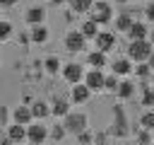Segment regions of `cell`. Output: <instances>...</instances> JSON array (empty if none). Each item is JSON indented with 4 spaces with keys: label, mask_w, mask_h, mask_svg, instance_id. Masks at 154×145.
Listing matches in <instances>:
<instances>
[{
    "label": "cell",
    "mask_w": 154,
    "mask_h": 145,
    "mask_svg": "<svg viewBox=\"0 0 154 145\" xmlns=\"http://www.w3.org/2000/svg\"><path fill=\"white\" fill-rule=\"evenodd\" d=\"M77 138H79V143H91V140H94V138L87 133V128H84V130H79V133H77Z\"/></svg>",
    "instance_id": "d6a6232c"
},
{
    "label": "cell",
    "mask_w": 154,
    "mask_h": 145,
    "mask_svg": "<svg viewBox=\"0 0 154 145\" xmlns=\"http://www.w3.org/2000/svg\"><path fill=\"white\" fill-rule=\"evenodd\" d=\"M103 72H101V68H94V70H89L87 75H84V85L91 89V92H101L103 89Z\"/></svg>",
    "instance_id": "5b68a950"
},
{
    "label": "cell",
    "mask_w": 154,
    "mask_h": 145,
    "mask_svg": "<svg viewBox=\"0 0 154 145\" xmlns=\"http://www.w3.org/2000/svg\"><path fill=\"white\" fill-rule=\"evenodd\" d=\"M63 126H65V130H70V133H79V130L87 128V116H84L82 111H67Z\"/></svg>",
    "instance_id": "7a4b0ae2"
},
{
    "label": "cell",
    "mask_w": 154,
    "mask_h": 145,
    "mask_svg": "<svg viewBox=\"0 0 154 145\" xmlns=\"http://www.w3.org/2000/svg\"><path fill=\"white\" fill-rule=\"evenodd\" d=\"M89 94H91V89H89L87 85L75 82V87H72V102H75V104H84V102L89 99Z\"/></svg>",
    "instance_id": "9c48e42d"
},
{
    "label": "cell",
    "mask_w": 154,
    "mask_h": 145,
    "mask_svg": "<svg viewBox=\"0 0 154 145\" xmlns=\"http://www.w3.org/2000/svg\"><path fill=\"white\" fill-rule=\"evenodd\" d=\"M144 14H147V19H149V22H154V2H149V0H147V7H144Z\"/></svg>",
    "instance_id": "4dcf8cb0"
},
{
    "label": "cell",
    "mask_w": 154,
    "mask_h": 145,
    "mask_svg": "<svg viewBox=\"0 0 154 145\" xmlns=\"http://www.w3.org/2000/svg\"><path fill=\"white\" fill-rule=\"evenodd\" d=\"M55 2H63V0H55Z\"/></svg>",
    "instance_id": "f35d334b"
},
{
    "label": "cell",
    "mask_w": 154,
    "mask_h": 145,
    "mask_svg": "<svg viewBox=\"0 0 154 145\" xmlns=\"http://www.w3.org/2000/svg\"><path fill=\"white\" fill-rule=\"evenodd\" d=\"M94 41H96V48H99V51L108 53V51L116 46V34H111V31H96Z\"/></svg>",
    "instance_id": "8992f818"
},
{
    "label": "cell",
    "mask_w": 154,
    "mask_h": 145,
    "mask_svg": "<svg viewBox=\"0 0 154 145\" xmlns=\"http://www.w3.org/2000/svg\"><path fill=\"white\" fill-rule=\"evenodd\" d=\"M103 89H108V92H116V89H118V75H116V72L103 77Z\"/></svg>",
    "instance_id": "4316f807"
},
{
    "label": "cell",
    "mask_w": 154,
    "mask_h": 145,
    "mask_svg": "<svg viewBox=\"0 0 154 145\" xmlns=\"http://www.w3.org/2000/svg\"><path fill=\"white\" fill-rule=\"evenodd\" d=\"M113 130L118 135H125V116H123L120 109H116V126H113Z\"/></svg>",
    "instance_id": "603a6c76"
},
{
    "label": "cell",
    "mask_w": 154,
    "mask_h": 145,
    "mask_svg": "<svg viewBox=\"0 0 154 145\" xmlns=\"http://www.w3.org/2000/svg\"><path fill=\"white\" fill-rule=\"evenodd\" d=\"M91 19L96 22V24H106V22H111V17H113V10H111V5L108 2H103V0H99L96 5H91Z\"/></svg>",
    "instance_id": "3957f363"
},
{
    "label": "cell",
    "mask_w": 154,
    "mask_h": 145,
    "mask_svg": "<svg viewBox=\"0 0 154 145\" xmlns=\"http://www.w3.org/2000/svg\"><path fill=\"white\" fill-rule=\"evenodd\" d=\"M152 94H154V87H152Z\"/></svg>",
    "instance_id": "ab89813d"
},
{
    "label": "cell",
    "mask_w": 154,
    "mask_h": 145,
    "mask_svg": "<svg viewBox=\"0 0 154 145\" xmlns=\"http://www.w3.org/2000/svg\"><path fill=\"white\" fill-rule=\"evenodd\" d=\"M152 51L154 48H152V44L147 39H132L130 46H128V58L135 60V63H140V60H147Z\"/></svg>",
    "instance_id": "6da1fadb"
},
{
    "label": "cell",
    "mask_w": 154,
    "mask_h": 145,
    "mask_svg": "<svg viewBox=\"0 0 154 145\" xmlns=\"http://www.w3.org/2000/svg\"><path fill=\"white\" fill-rule=\"evenodd\" d=\"M128 34H130V39H147V27L142 22H132Z\"/></svg>",
    "instance_id": "2e32d148"
},
{
    "label": "cell",
    "mask_w": 154,
    "mask_h": 145,
    "mask_svg": "<svg viewBox=\"0 0 154 145\" xmlns=\"http://www.w3.org/2000/svg\"><path fill=\"white\" fill-rule=\"evenodd\" d=\"M149 77H152V82H154V68H152V75H149Z\"/></svg>",
    "instance_id": "d590c367"
},
{
    "label": "cell",
    "mask_w": 154,
    "mask_h": 145,
    "mask_svg": "<svg viewBox=\"0 0 154 145\" xmlns=\"http://www.w3.org/2000/svg\"><path fill=\"white\" fill-rule=\"evenodd\" d=\"M132 70H135V75H137V77H142V80L152 75V65H149L147 60H140V63H137V68H132Z\"/></svg>",
    "instance_id": "7402d4cb"
},
{
    "label": "cell",
    "mask_w": 154,
    "mask_h": 145,
    "mask_svg": "<svg viewBox=\"0 0 154 145\" xmlns=\"http://www.w3.org/2000/svg\"><path fill=\"white\" fill-rule=\"evenodd\" d=\"M67 2H70V7L75 12H89L91 5H94V0H67Z\"/></svg>",
    "instance_id": "ffe728a7"
},
{
    "label": "cell",
    "mask_w": 154,
    "mask_h": 145,
    "mask_svg": "<svg viewBox=\"0 0 154 145\" xmlns=\"http://www.w3.org/2000/svg\"><path fill=\"white\" fill-rule=\"evenodd\" d=\"M113 72L120 77V75H130L132 72V63H130V58H118V60H113Z\"/></svg>",
    "instance_id": "30bf717a"
},
{
    "label": "cell",
    "mask_w": 154,
    "mask_h": 145,
    "mask_svg": "<svg viewBox=\"0 0 154 145\" xmlns=\"http://www.w3.org/2000/svg\"><path fill=\"white\" fill-rule=\"evenodd\" d=\"M116 94H118L120 99H130V97L135 94V85H132L130 80H123V82H118V89H116Z\"/></svg>",
    "instance_id": "7c38bea8"
},
{
    "label": "cell",
    "mask_w": 154,
    "mask_h": 145,
    "mask_svg": "<svg viewBox=\"0 0 154 145\" xmlns=\"http://www.w3.org/2000/svg\"><path fill=\"white\" fill-rule=\"evenodd\" d=\"M48 114H51V109H48L46 102H34V104H31V116H34V118H43V116H48Z\"/></svg>",
    "instance_id": "ac0fdd59"
},
{
    "label": "cell",
    "mask_w": 154,
    "mask_h": 145,
    "mask_svg": "<svg viewBox=\"0 0 154 145\" xmlns=\"http://www.w3.org/2000/svg\"><path fill=\"white\" fill-rule=\"evenodd\" d=\"M17 0H0V5H5V7H10V5H14Z\"/></svg>",
    "instance_id": "836d02e7"
},
{
    "label": "cell",
    "mask_w": 154,
    "mask_h": 145,
    "mask_svg": "<svg viewBox=\"0 0 154 145\" xmlns=\"http://www.w3.org/2000/svg\"><path fill=\"white\" fill-rule=\"evenodd\" d=\"M87 60H89V65H91V68H106V53H103V51H99V48H96V51H91Z\"/></svg>",
    "instance_id": "9a60e30c"
},
{
    "label": "cell",
    "mask_w": 154,
    "mask_h": 145,
    "mask_svg": "<svg viewBox=\"0 0 154 145\" xmlns=\"http://www.w3.org/2000/svg\"><path fill=\"white\" fill-rule=\"evenodd\" d=\"M48 39V29L43 27V22L41 24H31V41L34 44H43Z\"/></svg>",
    "instance_id": "8fae6325"
},
{
    "label": "cell",
    "mask_w": 154,
    "mask_h": 145,
    "mask_svg": "<svg viewBox=\"0 0 154 145\" xmlns=\"http://www.w3.org/2000/svg\"><path fill=\"white\" fill-rule=\"evenodd\" d=\"M79 31H82L87 39H94V36H96V31H99V24H96L94 19H87V22L82 24V29H79Z\"/></svg>",
    "instance_id": "d6986e66"
},
{
    "label": "cell",
    "mask_w": 154,
    "mask_h": 145,
    "mask_svg": "<svg viewBox=\"0 0 154 145\" xmlns=\"http://www.w3.org/2000/svg\"><path fill=\"white\" fill-rule=\"evenodd\" d=\"M147 63H149V65H152V68H154V51H152V53H149V58H147Z\"/></svg>",
    "instance_id": "e575fe53"
},
{
    "label": "cell",
    "mask_w": 154,
    "mask_h": 145,
    "mask_svg": "<svg viewBox=\"0 0 154 145\" xmlns=\"http://www.w3.org/2000/svg\"><path fill=\"white\" fill-rule=\"evenodd\" d=\"M43 68L51 72V75H55L58 70H60V60L55 58V56H51V58H46V63H43Z\"/></svg>",
    "instance_id": "484cf974"
},
{
    "label": "cell",
    "mask_w": 154,
    "mask_h": 145,
    "mask_svg": "<svg viewBox=\"0 0 154 145\" xmlns=\"http://www.w3.org/2000/svg\"><path fill=\"white\" fill-rule=\"evenodd\" d=\"M63 77H65L70 85H75V82H82L84 70H82V65H79V63H67V65L63 68Z\"/></svg>",
    "instance_id": "52a82bcc"
},
{
    "label": "cell",
    "mask_w": 154,
    "mask_h": 145,
    "mask_svg": "<svg viewBox=\"0 0 154 145\" xmlns=\"http://www.w3.org/2000/svg\"><path fill=\"white\" fill-rule=\"evenodd\" d=\"M70 111V104L65 102V99H55L53 102V109H51V114H55V116H65Z\"/></svg>",
    "instance_id": "44dd1931"
},
{
    "label": "cell",
    "mask_w": 154,
    "mask_h": 145,
    "mask_svg": "<svg viewBox=\"0 0 154 145\" xmlns=\"http://www.w3.org/2000/svg\"><path fill=\"white\" fill-rule=\"evenodd\" d=\"M142 2H147V0H142Z\"/></svg>",
    "instance_id": "60d3db41"
},
{
    "label": "cell",
    "mask_w": 154,
    "mask_h": 145,
    "mask_svg": "<svg viewBox=\"0 0 154 145\" xmlns=\"http://www.w3.org/2000/svg\"><path fill=\"white\" fill-rule=\"evenodd\" d=\"M118 2H130V0H118Z\"/></svg>",
    "instance_id": "8d00e7d4"
},
{
    "label": "cell",
    "mask_w": 154,
    "mask_h": 145,
    "mask_svg": "<svg viewBox=\"0 0 154 145\" xmlns=\"http://www.w3.org/2000/svg\"><path fill=\"white\" fill-rule=\"evenodd\" d=\"M152 140H154V130H152Z\"/></svg>",
    "instance_id": "74e56055"
},
{
    "label": "cell",
    "mask_w": 154,
    "mask_h": 145,
    "mask_svg": "<svg viewBox=\"0 0 154 145\" xmlns=\"http://www.w3.org/2000/svg\"><path fill=\"white\" fill-rule=\"evenodd\" d=\"M10 34H12V24L10 22H0V41H5Z\"/></svg>",
    "instance_id": "f1b7e54d"
},
{
    "label": "cell",
    "mask_w": 154,
    "mask_h": 145,
    "mask_svg": "<svg viewBox=\"0 0 154 145\" xmlns=\"http://www.w3.org/2000/svg\"><path fill=\"white\" fill-rule=\"evenodd\" d=\"M46 19V10L43 7H31L29 12H26V22L29 24H41Z\"/></svg>",
    "instance_id": "5bb4252c"
},
{
    "label": "cell",
    "mask_w": 154,
    "mask_h": 145,
    "mask_svg": "<svg viewBox=\"0 0 154 145\" xmlns=\"http://www.w3.org/2000/svg\"><path fill=\"white\" fill-rule=\"evenodd\" d=\"M142 104H144V106H154V94H152V87H144V94H142Z\"/></svg>",
    "instance_id": "83f0119b"
},
{
    "label": "cell",
    "mask_w": 154,
    "mask_h": 145,
    "mask_svg": "<svg viewBox=\"0 0 154 145\" xmlns=\"http://www.w3.org/2000/svg\"><path fill=\"white\" fill-rule=\"evenodd\" d=\"M130 24H132V19H130V14H128V12H123V14L116 19V29H120V31H128V29H130Z\"/></svg>",
    "instance_id": "cb8c5ba5"
},
{
    "label": "cell",
    "mask_w": 154,
    "mask_h": 145,
    "mask_svg": "<svg viewBox=\"0 0 154 145\" xmlns=\"http://www.w3.org/2000/svg\"><path fill=\"white\" fill-rule=\"evenodd\" d=\"M26 138H29L31 143H43V140L48 138V130H46V126H41V123H31V126L26 128Z\"/></svg>",
    "instance_id": "ba28073f"
},
{
    "label": "cell",
    "mask_w": 154,
    "mask_h": 145,
    "mask_svg": "<svg viewBox=\"0 0 154 145\" xmlns=\"http://www.w3.org/2000/svg\"><path fill=\"white\" fill-rule=\"evenodd\" d=\"M137 140L140 143H152V133L147 128H142V130H137Z\"/></svg>",
    "instance_id": "f546056e"
},
{
    "label": "cell",
    "mask_w": 154,
    "mask_h": 145,
    "mask_svg": "<svg viewBox=\"0 0 154 145\" xmlns=\"http://www.w3.org/2000/svg\"><path fill=\"white\" fill-rule=\"evenodd\" d=\"M140 126L147 128V130H154V111H144L142 118H140Z\"/></svg>",
    "instance_id": "d4e9b609"
},
{
    "label": "cell",
    "mask_w": 154,
    "mask_h": 145,
    "mask_svg": "<svg viewBox=\"0 0 154 145\" xmlns=\"http://www.w3.org/2000/svg\"><path fill=\"white\" fill-rule=\"evenodd\" d=\"M84 46H87V36H84L79 29H75V31H67V36H65V48H67V51L77 53V51H82Z\"/></svg>",
    "instance_id": "277c9868"
},
{
    "label": "cell",
    "mask_w": 154,
    "mask_h": 145,
    "mask_svg": "<svg viewBox=\"0 0 154 145\" xmlns=\"http://www.w3.org/2000/svg\"><path fill=\"white\" fill-rule=\"evenodd\" d=\"M31 118H34V116H31V109H29V106H17V111H14V121H17V123L26 126Z\"/></svg>",
    "instance_id": "e0dca14e"
},
{
    "label": "cell",
    "mask_w": 154,
    "mask_h": 145,
    "mask_svg": "<svg viewBox=\"0 0 154 145\" xmlns=\"http://www.w3.org/2000/svg\"><path fill=\"white\" fill-rule=\"evenodd\" d=\"M51 135H53V138H55V140H60V138H63V135H65V126H55V128H53V133H51Z\"/></svg>",
    "instance_id": "1f68e13d"
},
{
    "label": "cell",
    "mask_w": 154,
    "mask_h": 145,
    "mask_svg": "<svg viewBox=\"0 0 154 145\" xmlns=\"http://www.w3.org/2000/svg\"><path fill=\"white\" fill-rule=\"evenodd\" d=\"M24 138H26V130H24V126L14 121V126H10L7 140H12V143H19V140H24Z\"/></svg>",
    "instance_id": "4fadbf2b"
}]
</instances>
